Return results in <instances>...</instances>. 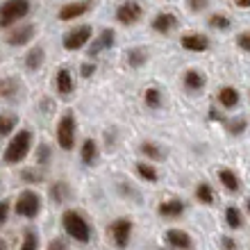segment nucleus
I'll return each mask as SVG.
<instances>
[{"label": "nucleus", "mask_w": 250, "mask_h": 250, "mask_svg": "<svg viewBox=\"0 0 250 250\" xmlns=\"http://www.w3.org/2000/svg\"><path fill=\"white\" fill-rule=\"evenodd\" d=\"M30 9H32L30 0H5L0 5V27L9 30V27L19 25L21 21L30 14Z\"/></svg>", "instance_id": "1"}, {"label": "nucleus", "mask_w": 250, "mask_h": 250, "mask_svg": "<svg viewBox=\"0 0 250 250\" xmlns=\"http://www.w3.org/2000/svg\"><path fill=\"white\" fill-rule=\"evenodd\" d=\"M30 148H32V132H30V130L16 132V137H12V141L7 144L5 155H2V162H5V164H16V162H23V159L27 157Z\"/></svg>", "instance_id": "2"}, {"label": "nucleus", "mask_w": 250, "mask_h": 250, "mask_svg": "<svg viewBox=\"0 0 250 250\" xmlns=\"http://www.w3.org/2000/svg\"><path fill=\"white\" fill-rule=\"evenodd\" d=\"M64 230L66 234L80 244H86L89 239H91V228L89 223L84 221V216L80 214V211H66L64 214Z\"/></svg>", "instance_id": "3"}, {"label": "nucleus", "mask_w": 250, "mask_h": 250, "mask_svg": "<svg viewBox=\"0 0 250 250\" xmlns=\"http://www.w3.org/2000/svg\"><path fill=\"white\" fill-rule=\"evenodd\" d=\"M91 39H93V27L91 25H78V27H73L71 32L64 34L62 46L73 53V50H82Z\"/></svg>", "instance_id": "4"}, {"label": "nucleus", "mask_w": 250, "mask_h": 250, "mask_svg": "<svg viewBox=\"0 0 250 250\" xmlns=\"http://www.w3.org/2000/svg\"><path fill=\"white\" fill-rule=\"evenodd\" d=\"M57 144L62 150H73L75 146V116L71 112L64 114L57 123Z\"/></svg>", "instance_id": "5"}, {"label": "nucleus", "mask_w": 250, "mask_h": 250, "mask_svg": "<svg viewBox=\"0 0 250 250\" xmlns=\"http://www.w3.org/2000/svg\"><path fill=\"white\" fill-rule=\"evenodd\" d=\"M39 207H41V200L34 191H23V193L16 198V203H14L16 214H19V216H25V218L37 216V214H39Z\"/></svg>", "instance_id": "6"}, {"label": "nucleus", "mask_w": 250, "mask_h": 250, "mask_svg": "<svg viewBox=\"0 0 250 250\" xmlns=\"http://www.w3.org/2000/svg\"><path fill=\"white\" fill-rule=\"evenodd\" d=\"M141 16H144V9L134 0H125V2H121L116 7V21H119L121 25H134Z\"/></svg>", "instance_id": "7"}, {"label": "nucleus", "mask_w": 250, "mask_h": 250, "mask_svg": "<svg viewBox=\"0 0 250 250\" xmlns=\"http://www.w3.org/2000/svg\"><path fill=\"white\" fill-rule=\"evenodd\" d=\"M93 7V0H78V2H68V5H64L57 12V19L60 21H73V19H80V16H84L89 9Z\"/></svg>", "instance_id": "8"}, {"label": "nucleus", "mask_w": 250, "mask_h": 250, "mask_svg": "<svg viewBox=\"0 0 250 250\" xmlns=\"http://www.w3.org/2000/svg\"><path fill=\"white\" fill-rule=\"evenodd\" d=\"M109 234H112L114 244L119 246V248H125V246L130 244V237H132V223L127 218H119V221H114L109 225Z\"/></svg>", "instance_id": "9"}, {"label": "nucleus", "mask_w": 250, "mask_h": 250, "mask_svg": "<svg viewBox=\"0 0 250 250\" xmlns=\"http://www.w3.org/2000/svg\"><path fill=\"white\" fill-rule=\"evenodd\" d=\"M34 32H37L34 25H21V27L14 25V30H9V34H7V43L16 48L25 46V43H30L34 39Z\"/></svg>", "instance_id": "10"}, {"label": "nucleus", "mask_w": 250, "mask_h": 250, "mask_svg": "<svg viewBox=\"0 0 250 250\" xmlns=\"http://www.w3.org/2000/svg\"><path fill=\"white\" fill-rule=\"evenodd\" d=\"M175 27H178V16L171 12H162L152 19V30L159 34H168V32H173Z\"/></svg>", "instance_id": "11"}, {"label": "nucleus", "mask_w": 250, "mask_h": 250, "mask_svg": "<svg viewBox=\"0 0 250 250\" xmlns=\"http://www.w3.org/2000/svg\"><path fill=\"white\" fill-rule=\"evenodd\" d=\"M180 43H182V48L189 50V53H205V50L209 48V39H207L205 34H193V32L185 34Z\"/></svg>", "instance_id": "12"}, {"label": "nucleus", "mask_w": 250, "mask_h": 250, "mask_svg": "<svg viewBox=\"0 0 250 250\" xmlns=\"http://www.w3.org/2000/svg\"><path fill=\"white\" fill-rule=\"evenodd\" d=\"M166 244L175 250H191L193 248V241H191V237L185 230H168L166 232Z\"/></svg>", "instance_id": "13"}, {"label": "nucleus", "mask_w": 250, "mask_h": 250, "mask_svg": "<svg viewBox=\"0 0 250 250\" xmlns=\"http://www.w3.org/2000/svg\"><path fill=\"white\" fill-rule=\"evenodd\" d=\"M114 30H103V32L96 37V41L91 43V48H89V55L91 57H96V55H100L103 50H107V48L114 46V41H116V37H114Z\"/></svg>", "instance_id": "14"}, {"label": "nucleus", "mask_w": 250, "mask_h": 250, "mask_svg": "<svg viewBox=\"0 0 250 250\" xmlns=\"http://www.w3.org/2000/svg\"><path fill=\"white\" fill-rule=\"evenodd\" d=\"M55 86H57L60 96H64V98L73 93V89H75V80H73V75H71V71H68V68H60V71H57Z\"/></svg>", "instance_id": "15"}, {"label": "nucleus", "mask_w": 250, "mask_h": 250, "mask_svg": "<svg viewBox=\"0 0 250 250\" xmlns=\"http://www.w3.org/2000/svg\"><path fill=\"white\" fill-rule=\"evenodd\" d=\"M185 89L191 91V93L203 91L205 89V75L200 71H196V68H189V71L185 73Z\"/></svg>", "instance_id": "16"}, {"label": "nucleus", "mask_w": 250, "mask_h": 250, "mask_svg": "<svg viewBox=\"0 0 250 250\" xmlns=\"http://www.w3.org/2000/svg\"><path fill=\"white\" fill-rule=\"evenodd\" d=\"M182 211H185V203L182 200H166L157 207V214L164 218H178L182 216Z\"/></svg>", "instance_id": "17"}, {"label": "nucleus", "mask_w": 250, "mask_h": 250, "mask_svg": "<svg viewBox=\"0 0 250 250\" xmlns=\"http://www.w3.org/2000/svg\"><path fill=\"white\" fill-rule=\"evenodd\" d=\"M218 103L225 107V109H232V107H237L239 103V91L234 86H223L221 91H218Z\"/></svg>", "instance_id": "18"}, {"label": "nucleus", "mask_w": 250, "mask_h": 250, "mask_svg": "<svg viewBox=\"0 0 250 250\" xmlns=\"http://www.w3.org/2000/svg\"><path fill=\"white\" fill-rule=\"evenodd\" d=\"M43 60H46V53H43V48H41V46L32 48V50L27 53V57H25L27 71H39L41 66H43Z\"/></svg>", "instance_id": "19"}, {"label": "nucleus", "mask_w": 250, "mask_h": 250, "mask_svg": "<svg viewBox=\"0 0 250 250\" xmlns=\"http://www.w3.org/2000/svg\"><path fill=\"white\" fill-rule=\"evenodd\" d=\"M218 180H221V185H223L228 191H239L241 189V182H239L237 173L230 171V168H221V171H218Z\"/></svg>", "instance_id": "20"}, {"label": "nucleus", "mask_w": 250, "mask_h": 250, "mask_svg": "<svg viewBox=\"0 0 250 250\" xmlns=\"http://www.w3.org/2000/svg\"><path fill=\"white\" fill-rule=\"evenodd\" d=\"M225 221H228V225H230L232 230H239V228L244 225L241 209H239V207H234V205H228V207H225Z\"/></svg>", "instance_id": "21"}, {"label": "nucleus", "mask_w": 250, "mask_h": 250, "mask_svg": "<svg viewBox=\"0 0 250 250\" xmlns=\"http://www.w3.org/2000/svg\"><path fill=\"white\" fill-rule=\"evenodd\" d=\"M146 62H148V53H146L144 48H132V50H127V66H130V68H141Z\"/></svg>", "instance_id": "22"}, {"label": "nucleus", "mask_w": 250, "mask_h": 250, "mask_svg": "<svg viewBox=\"0 0 250 250\" xmlns=\"http://www.w3.org/2000/svg\"><path fill=\"white\" fill-rule=\"evenodd\" d=\"M96 159H98V146H96L93 139H86L82 144V162L84 164H96Z\"/></svg>", "instance_id": "23"}, {"label": "nucleus", "mask_w": 250, "mask_h": 250, "mask_svg": "<svg viewBox=\"0 0 250 250\" xmlns=\"http://www.w3.org/2000/svg\"><path fill=\"white\" fill-rule=\"evenodd\" d=\"M141 152H144V157L152 159V162H157V159L164 157V150H162L155 141H144V144H141Z\"/></svg>", "instance_id": "24"}, {"label": "nucleus", "mask_w": 250, "mask_h": 250, "mask_svg": "<svg viewBox=\"0 0 250 250\" xmlns=\"http://www.w3.org/2000/svg\"><path fill=\"white\" fill-rule=\"evenodd\" d=\"M196 198H198V203L211 205L214 203V191H211V187L207 185V182H203V185L196 187Z\"/></svg>", "instance_id": "25"}, {"label": "nucleus", "mask_w": 250, "mask_h": 250, "mask_svg": "<svg viewBox=\"0 0 250 250\" xmlns=\"http://www.w3.org/2000/svg\"><path fill=\"white\" fill-rule=\"evenodd\" d=\"M14 127H16V116H12V114H0V137L12 134Z\"/></svg>", "instance_id": "26"}, {"label": "nucleus", "mask_w": 250, "mask_h": 250, "mask_svg": "<svg viewBox=\"0 0 250 250\" xmlns=\"http://www.w3.org/2000/svg\"><path fill=\"white\" fill-rule=\"evenodd\" d=\"M146 107H150V109H157L159 105H162V93H159V89H155V86H150V89H146Z\"/></svg>", "instance_id": "27"}, {"label": "nucleus", "mask_w": 250, "mask_h": 250, "mask_svg": "<svg viewBox=\"0 0 250 250\" xmlns=\"http://www.w3.org/2000/svg\"><path fill=\"white\" fill-rule=\"evenodd\" d=\"M137 173L146 182H157V171H155L150 164H146V162H139L137 164Z\"/></svg>", "instance_id": "28"}, {"label": "nucleus", "mask_w": 250, "mask_h": 250, "mask_svg": "<svg viewBox=\"0 0 250 250\" xmlns=\"http://www.w3.org/2000/svg\"><path fill=\"white\" fill-rule=\"evenodd\" d=\"M50 196L55 198V203H64L66 196H68V187H66L64 182H55V185L50 187Z\"/></svg>", "instance_id": "29"}, {"label": "nucleus", "mask_w": 250, "mask_h": 250, "mask_svg": "<svg viewBox=\"0 0 250 250\" xmlns=\"http://www.w3.org/2000/svg\"><path fill=\"white\" fill-rule=\"evenodd\" d=\"M232 23L230 19L225 16V14H214V16H209V27H216V30H228Z\"/></svg>", "instance_id": "30"}, {"label": "nucleus", "mask_w": 250, "mask_h": 250, "mask_svg": "<svg viewBox=\"0 0 250 250\" xmlns=\"http://www.w3.org/2000/svg\"><path fill=\"white\" fill-rule=\"evenodd\" d=\"M37 248H39V237L34 232H25V239H23L21 250H37Z\"/></svg>", "instance_id": "31"}, {"label": "nucleus", "mask_w": 250, "mask_h": 250, "mask_svg": "<svg viewBox=\"0 0 250 250\" xmlns=\"http://www.w3.org/2000/svg\"><path fill=\"white\" fill-rule=\"evenodd\" d=\"M48 159H50V148L46 144H41L39 150H37V162L43 166V164H48Z\"/></svg>", "instance_id": "32"}, {"label": "nucleus", "mask_w": 250, "mask_h": 250, "mask_svg": "<svg viewBox=\"0 0 250 250\" xmlns=\"http://www.w3.org/2000/svg\"><path fill=\"white\" fill-rule=\"evenodd\" d=\"M41 178H43V171H34V168L23 171V180L25 182H41Z\"/></svg>", "instance_id": "33"}, {"label": "nucleus", "mask_w": 250, "mask_h": 250, "mask_svg": "<svg viewBox=\"0 0 250 250\" xmlns=\"http://www.w3.org/2000/svg\"><path fill=\"white\" fill-rule=\"evenodd\" d=\"M228 130H230L232 134H241V132L246 130V119H237V121H230V123H228Z\"/></svg>", "instance_id": "34"}, {"label": "nucleus", "mask_w": 250, "mask_h": 250, "mask_svg": "<svg viewBox=\"0 0 250 250\" xmlns=\"http://www.w3.org/2000/svg\"><path fill=\"white\" fill-rule=\"evenodd\" d=\"M237 43L241 50H246V53H250V32H241L237 37Z\"/></svg>", "instance_id": "35"}, {"label": "nucleus", "mask_w": 250, "mask_h": 250, "mask_svg": "<svg viewBox=\"0 0 250 250\" xmlns=\"http://www.w3.org/2000/svg\"><path fill=\"white\" fill-rule=\"evenodd\" d=\"M209 0H187V5H189L191 12H203L205 7H207Z\"/></svg>", "instance_id": "36"}, {"label": "nucleus", "mask_w": 250, "mask_h": 250, "mask_svg": "<svg viewBox=\"0 0 250 250\" xmlns=\"http://www.w3.org/2000/svg\"><path fill=\"white\" fill-rule=\"evenodd\" d=\"M221 246H223V250H237V241L230 237H221Z\"/></svg>", "instance_id": "37"}, {"label": "nucleus", "mask_w": 250, "mask_h": 250, "mask_svg": "<svg viewBox=\"0 0 250 250\" xmlns=\"http://www.w3.org/2000/svg\"><path fill=\"white\" fill-rule=\"evenodd\" d=\"M7 214H9V203L2 200V203H0V225L7 221Z\"/></svg>", "instance_id": "38"}, {"label": "nucleus", "mask_w": 250, "mask_h": 250, "mask_svg": "<svg viewBox=\"0 0 250 250\" xmlns=\"http://www.w3.org/2000/svg\"><path fill=\"white\" fill-rule=\"evenodd\" d=\"M93 71H96V66H93V64H82V68H80V73H82V78H91Z\"/></svg>", "instance_id": "39"}, {"label": "nucleus", "mask_w": 250, "mask_h": 250, "mask_svg": "<svg viewBox=\"0 0 250 250\" xmlns=\"http://www.w3.org/2000/svg\"><path fill=\"white\" fill-rule=\"evenodd\" d=\"M48 250H66V244L62 241V239H55V241H50Z\"/></svg>", "instance_id": "40"}, {"label": "nucleus", "mask_w": 250, "mask_h": 250, "mask_svg": "<svg viewBox=\"0 0 250 250\" xmlns=\"http://www.w3.org/2000/svg\"><path fill=\"white\" fill-rule=\"evenodd\" d=\"M232 2H234L237 7H244V9L246 7H250V0H232Z\"/></svg>", "instance_id": "41"}, {"label": "nucleus", "mask_w": 250, "mask_h": 250, "mask_svg": "<svg viewBox=\"0 0 250 250\" xmlns=\"http://www.w3.org/2000/svg\"><path fill=\"white\" fill-rule=\"evenodd\" d=\"M5 86H9V84H7V82H2V80H0V93H7V91H5Z\"/></svg>", "instance_id": "42"}, {"label": "nucleus", "mask_w": 250, "mask_h": 250, "mask_svg": "<svg viewBox=\"0 0 250 250\" xmlns=\"http://www.w3.org/2000/svg\"><path fill=\"white\" fill-rule=\"evenodd\" d=\"M0 250H7V246H5V241H0Z\"/></svg>", "instance_id": "43"}, {"label": "nucleus", "mask_w": 250, "mask_h": 250, "mask_svg": "<svg viewBox=\"0 0 250 250\" xmlns=\"http://www.w3.org/2000/svg\"><path fill=\"white\" fill-rule=\"evenodd\" d=\"M246 209H248V214H250V200H248V203H246Z\"/></svg>", "instance_id": "44"}]
</instances>
